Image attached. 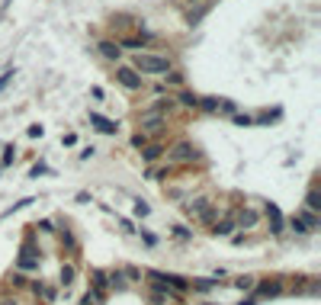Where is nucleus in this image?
<instances>
[{
  "label": "nucleus",
  "instance_id": "23",
  "mask_svg": "<svg viewBox=\"0 0 321 305\" xmlns=\"http://www.w3.org/2000/svg\"><path fill=\"white\" fill-rule=\"evenodd\" d=\"M167 84H183V74H177V71H167Z\"/></svg>",
  "mask_w": 321,
  "mask_h": 305
},
{
  "label": "nucleus",
  "instance_id": "19",
  "mask_svg": "<svg viewBox=\"0 0 321 305\" xmlns=\"http://www.w3.org/2000/svg\"><path fill=\"white\" fill-rule=\"evenodd\" d=\"M180 103H183V106H199V97L189 94V90H183V94H180Z\"/></svg>",
  "mask_w": 321,
  "mask_h": 305
},
{
  "label": "nucleus",
  "instance_id": "9",
  "mask_svg": "<svg viewBox=\"0 0 321 305\" xmlns=\"http://www.w3.org/2000/svg\"><path fill=\"white\" fill-rule=\"evenodd\" d=\"M267 219H270V228H273L276 235H279V231H283V212H279V209L273 206V202L267 206Z\"/></svg>",
  "mask_w": 321,
  "mask_h": 305
},
{
  "label": "nucleus",
  "instance_id": "20",
  "mask_svg": "<svg viewBox=\"0 0 321 305\" xmlns=\"http://www.w3.org/2000/svg\"><path fill=\"white\" fill-rule=\"evenodd\" d=\"M10 80H13V68H7L4 74H0V94L7 90V84H10Z\"/></svg>",
  "mask_w": 321,
  "mask_h": 305
},
{
  "label": "nucleus",
  "instance_id": "1",
  "mask_svg": "<svg viewBox=\"0 0 321 305\" xmlns=\"http://www.w3.org/2000/svg\"><path fill=\"white\" fill-rule=\"evenodd\" d=\"M132 68L138 71V74H167V71H170V58L151 55V52H138Z\"/></svg>",
  "mask_w": 321,
  "mask_h": 305
},
{
  "label": "nucleus",
  "instance_id": "11",
  "mask_svg": "<svg viewBox=\"0 0 321 305\" xmlns=\"http://www.w3.org/2000/svg\"><path fill=\"white\" fill-rule=\"evenodd\" d=\"M145 42H148V36H129V39H122L119 45H125V48H135V52H142V48H145Z\"/></svg>",
  "mask_w": 321,
  "mask_h": 305
},
{
  "label": "nucleus",
  "instance_id": "6",
  "mask_svg": "<svg viewBox=\"0 0 321 305\" xmlns=\"http://www.w3.org/2000/svg\"><path fill=\"white\" fill-rule=\"evenodd\" d=\"M97 48H100V55L109 58V61H119V58H122V45H119V42H109V39H103Z\"/></svg>",
  "mask_w": 321,
  "mask_h": 305
},
{
  "label": "nucleus",
  "instance_id": "10",
  "mask_svg": "<svg viewBox=\"0 0 321 305\" xmlns=\"http://www.w3.org/2000/svg\"><path fill=\"white\" fill-rule=\"evenodd\" d=\"M254 222H257V212H254V209H241V212H238V225H241V228H250Z\"/></svg>",
  "mask_w": 321,
  "mask_h": 305
},
{
  "label": "nucleus",
  "instance_id": "4",
  "mask_svg": "<svg viewBox=\"0 0 321 305\" xmlns=\"http://www.w3.org/2000/svg\"><path fill=\"white\" fill-rule=\"evenodd\" d=\"M199 106L203 109H209V113H235V103L232 100H218V97H199Z\"/></svg>",
  "mask_w": 321,
  "mask_h": 305
},
{
  "label": "nucleus",
  "instance_id": "25",
  "mask_svg": "<svg viewBox=\"0 0 321 305\" xmlns=\"http://www.w3.org/2000/svg\"><path fill=\"white\" fill-rule=\"evenodd\" d=\"M100 302V296H97V292H87V296H84V302H80V305H97Z\"/></svg>",
  "mask_w": 321,
  "mask_h": 305
},
{
  "label": "nucleus",
  "instance_id": "12",
  "mask_svg": "<svg viewBox=\"0 0 321 305\" xmlns=\"http://www.w3.org/2000/svg\"><path fill=\"white\" fill-rule=\"evenodd\" d=\"M283 292V283H264V286H257V296H279Z\"/></svg>",
  "mask_w": 321,
  "mask_h": 305
},
{
  "label": "nucleus",
  "instance_id": "24",
  "mask_svg": "<svg viewBox=\"0 0 321 305\" xmlns=\"http://www.w3.org/2000/svg\"><path fill=\"white\" fill-rule=\"evenodd\" d=\"M148 212H151V209H148V202L138 199V202H135V216H148Z\"/></svg>",
  "mask_w": 321,
  "mask_h": 305
},
{
  "label": "nucleus",
  "instance_id": "18",
  "mask_svg": "<svg viewBox=\"0 0 321 305\" xmlns=\"http://www.w3.org/2000/svg\"><path fill=\"white\" fill-rule=\"evenodd\" d=\"M61 283H65V286H71V283H74V267H71V263H65V267H61Z\"/></svg>",
  "mask_w": 321,
  "mask_h": 305
},
{
  "label": "nucleus",
  "instance_id": "17",
  "mask_svg": "<svg viewBox=\"0 0 321 305\" xmlns=\"http://www.w3.org/2000/svg\"><path fill=\"white\" fill-rule=\"evenodd\" d=\"M189 286H193V289H199V292H209V289L215 286V280H193Z\"/></svg>",
  "mask_w": 321,
  "mask_h": 305
},
{
  "label": "nucleus",
  "instance_id": "7",
  "mask_svg": "<svg viewBox=\"0 0 321 305\" xmlns=\"http://www.w3.org/2000/svg\"><path fill=\"white\" fill-rule=\"evenodd\" d=\"M170 158H174V161H193V158H199V151H196L193 145H186V141H180Z\"/></svg>",
  "mask_w": 321,
  "mask_h": 305
},
{
  "label": "nucleus",
  "instance_id": "5",
  "mask_svg": "<svg viewBox=\"0 0 321 305\" xmlns=\"http://www.w3.org/2000/svg\"><path fill=\"white\" fill-rule=\"evenodd\" d=\"M90 126H93L97 132H103V135H116L119 126L113 119H106V116H100V113H90Z\"/></svg>",
  "mask_w": 321,
  "mask_h": 305
},
{
  "label": "nucleus",
  "instance_id": "3",
  "mask_svg": "<svg viewBox=\"0 0 321 305\" xmlns=\"http://www.w3.org/2000/svg\"><path fill=\"white\" fill-rule=\"evenodd\" d=\"M113 77H116L125 90H142V74H138L135 68H116Z\"/></svg>",
  "mask_w": 321,
  "mask_h": 305
},
{
  "label": "nucleus",
  "instance_id": "27",
  "mask_svg": "<svg viewBox=\"0 0 321 305\" xmlns=\"http://www.w3.org/2000/svg\"><path fill=\"white\" fill-rule=\"evenodd\" d=\"M10 4H13V0H4V4H0V19L7 16V10H10Z\"/></svg>",
  "mask_w": 321,
  "mask_h": 305
},
{
  "label": "nucleus",
  "instance_id": "22",
  "mask_svg": "<svg viewBox=\"0 0 321 305\" xmlns=\"http://www.w3.org/2000/svg\"><path fill=\"white\" fill-rule=\"evenodd\" d=\"M235 286H241V289H254V277H241V280H235Z\"/></svg>",
  "mask_w": 321,
  "mask_h": 305
},
{
  "label": "nucleus",
  "instance_id": "2",
  "mask_svg": "<svg viewBox=\"0 0 321 305\" xmlns=\"http://www.w3.org/2000/svg\"><path fill=\"white\" fill-rule=\"evenodd\" d=\"M183 209H186V216L193 222H203V225H212V222H215V206L206 196H196V199L183 202Z\"/></svg>",
  "mask_w": 321,
  "mask_h": 305
},
{
  "label": "nucleus",
  "instance_id": "26",
  "mask_svg": "<svg viewBox=\"0 0 321 305\" xmlns=\"http://www.w3.org/2000/svg\"><path fill=\"white\" fill-rule=\"evenodd\" d=\"M174 235H177V238H189V231H186L183 225H174Z\"/></svg>",
  "mask_w": 321,
  "mask_h": 305
},
{
  "label": "nucleus",
  "instance_id": "21",
  "mask_svg": "<svg viewBox=\"0 0 321 305\" xmlns=\"http://www.w3.org/2000/svg\"><path fill=\"white\" fill-rule=\"evenodd\" d=\"M157 155H160V148H157V145H145V161H154Z\"/></svg>",
  "mask_w": 321,
  "mask_h": 305
},
{
  "label": "nucleus",
  "instance_id": "16",
  "mask_svg": "<svg viewBox=\"0 0 321 305\" xmlns=\"http://www.w3.org/2000/svg\"><path fill=\"white\" fill-rule=\"evenodd\" d=\"M206 10H209V4H203V7H196V10H189V13H186V23H189V26H193V23H199V19H203V16H206Z\"/></svg>",
  "mask_w": 321,
  "mask_h": 305
},
{
  "label": "nucleus",
  "instance_id": "15",
  "mask_svg": "<svg viewBox=\"0 0 321 305\" xmlns=\"http://www.w3.org/2000/svg\"><path fill=\"white\" fill-rule=\"evenodd\" d=\"M305 206H308V212H318V209H321V196H318V190H308Z\"/></svg>",
  "mask_w": 321,
  "mask_h": 305
},
{
  "label": "nucleus",
  "instance_id": "14",
  "mask_svg": "<svg viewBox=\"0 0 321 305\" xmlns=\"http://www.w3.org/2000/svg\"><path fill=\"white\" fill-rule=\"evenodd\" d=\"M232 228H235V222H212V235H232Z\"/></svg>",
  "mask_w": 321,
  "mask_h": 305
},
{
  "label": "nucleus",
  "instance_id": "13",
  "mask_svg": "<svg viewBox=\"0 0 321 305\" xmlns=\"http://www.w3.org/2000/svg\"><path fill=\"white\" fill-rule=\"evenodd\" d=\"M125 273L122 270H113V273H109V286H113V289H125Z\"/></svg>",
  "mask_w": 321,
  "mask_h": 305
},
{
  "label": "nucleus",
  "instance_id": "8",
  "mask_svg": "<svg viewBox=\"0 0 321 305\" xmlns=\"http://www.w3.org/2000/svg\"><path fill=\"white\" fill-rule=\"evenodd\" d=\"M106 286H109V273L97 270V273H93V289H90V292H97V296L103 299V296H106Z\"/></svg>",
  "mask_w": 321,
  "mask_h": 305
}]
</instances>
